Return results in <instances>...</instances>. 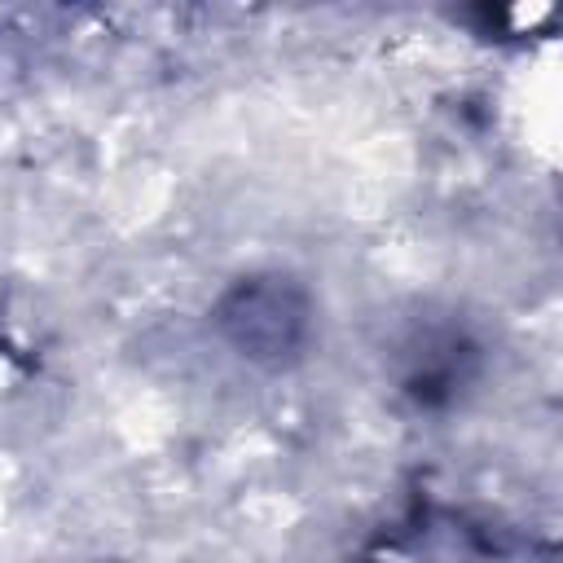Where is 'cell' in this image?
<instances>
[{
	"label": "cell",
	"mask_w": 563,
	"mask_h": 563,
	"mask_svg": "<svg viewBox=\"0 0 563 563\" xmlns=\"http://www.w3.org/2000/svg\"><path fill=\"white\" fill-rule=\"evenodd\" d=\"M224 330L229 339L246 352V356H268V361H282L286 352L299 347L303 339V299L295 286H286L282 277H268V282H242L229 303H224Z\"/></svg>",
	"instance_id": "6da1fadb"
}]
</instances>
